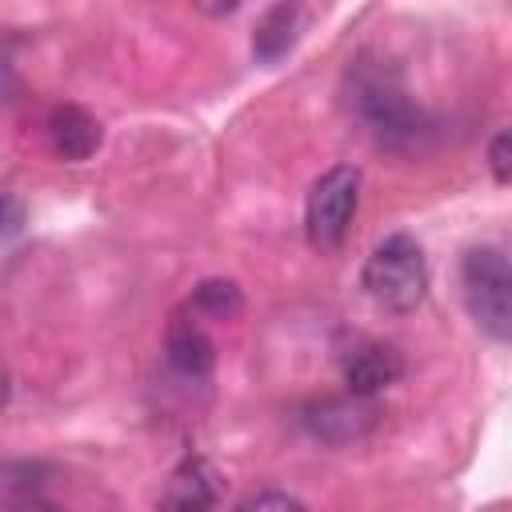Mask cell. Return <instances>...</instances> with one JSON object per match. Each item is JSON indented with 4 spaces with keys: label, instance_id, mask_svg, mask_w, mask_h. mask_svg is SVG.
I'll return each instance as SVG.
<instances>
[{
    "label": "cell",
    "instance_id": "1",
    "mask_svg": "<svg viewBox=\"0 0 512 512\" xmlns=\"http://www.w3.org/2000/svg\"><path fill=\"white\" fill-rule=\"evenodd\" d=\"M364 292L380 308L400 312V316L420 308V300L428 292V264H424L420 244L408 232H392L372 248L368 264H364Z\"/></svg>",
    "mask_w": 512,
    "mask_h": 512
},
{
    "label": "cell",
    "instance_id": "2",
    "mask_svg": "<svg viewBox=\"0 0 512 512\" xmlns=\"http://www.w3.org/2000/svg\"><path fill=\"white\" fill-rule=\"evenodd\" d=\"M460 292L468 316L492 340L512 344V264L496 248H468L460 260Z\"/></svg>",
    "mask_w": 512,
    "mask_h": 512
},
{
    "label": "cell",
    "instance_id": "3",
    "mask_svg": "<svg viewBox=\"0 0 512 512\" xmlns=\"http://www.w3.org/2000/svg\"><path fill=\"white\" fill-rule=\"evenodd\" d=\"M348 104L384 144H404L420 132V112L404 96L400 80L380 64H356L348 72Z\"/></svg>",
    "mask_w": 512,
    "mask_h": 512
},
{
    "label": "cell",
    "instance_id": "4",
    "mask_svg": "<svg viewBox=\"0 0 512 512\" xmlns=\"http://www.w3.org/2000/svg\"><path fill=\"white\" fill-rule=\"evenodd\" d=\"M356 200H360V172H356L352 164L328 168V172L312 184L308 204H304V232H308V244L320 248V252L340 248L344 236H348V228H352Z\"/></svg>",
    "mask_w": 512,
    "mask_h": 512
},
{
    "label": "cell",
    "instance_id": "5",
    "mask_svg": "<svg viewBox=\"0 0 512 512\" xmlns=\"http://www.w3.org/2000/svg\"><path fill=\"white\" fill-rule=\"evenodd\" d=\"M340 372H344V384L352 396H376L380 388L396 384L400 372H404V360L392 344L384 340H372V336H352L344 348H340Z\"/></svg>",
    "mask_w": 512,
    "mask_h": 512
},
{
    "label": "cell",
    "instance_id": "6",
    "mask_svg": "<svg viewBox=\"0 0 512 512\" xmlns=\"http://www.w3.org/2000/svg\"><path fill=\"white\" fill-rule=\"evenodd\" d=\"M216 500H220L216 468L208 460L192 456L168 476V484L156 500V512H208V508H216Z\"/></svg>",
    "mask_w": 512,
    "mask_h": 512
},
{
    "label": "cell",
    "instance_id": "7",
    "mask_svg": "<svg viewBox=\"0 0 512 512\" xmlns=\"http://www.w3.org/2000/svg\"><path fill=\"white\" fill-rule=\"evenodd\" d=\"M168 360H172V368L176 372H184V376H208L212 372V364H216V344H212V336L204 332V324L192 316H176L172 324H168Z\"/></svg>",
    "mask_w": 512,
    "mask_h": 512
},
{
    "label": "cell",
    "instance_id": "8",
    "mask_svg": "<svg viewBox=\"0 0 512 512\" xmlns=\"http://www.w3.org/2000/svg\"><path fill=\"white\" fill-rule=\"evenodd\" d=\"M372 424V404L364 396H340V400H320L316 408H308V428L332 444L360 436Z\"/></svg>",
    "mask_w": 512,
    "mask_h": 512
},
{
    "label": "cell",
    "instance_id": "9",
    "mask_svg": "<svg viewBox=\"0 0 512 512\" xmlns=\"http://www.w3.org/2000/svg\"><path fill=\"white\" fill-rule=\"evenodd\" d=\"M48 136L52 148L64 160H88L100 148V124L80 108V104H60L48 116Z\"/></svg>",
    "mask_w": 512,
    "mask_h": 512
},
{
    "label": "cell",
    "instance_id": "10",
    "mask_svg": "<svg viewBox=\"0 0 512 512\" xmlns=\"http://www.w3.org/2000/svg\"><path fill=\"white\" fill-rule=\"evenodd\" d=\"M300 20H304L300 4H276V8H268V12L260 16L256 32H252V52H256L264 64L280 60V56H284V52L296 44Z\"/></svg>",
    "mask_w": 512,
    "mask_h": 512
},
{
    "label": "cell",
    "instance_id": "11",
    "mask_svg": "<svg viewBox=\"0 0 512 512\" xmlns=\"http://www.w3.org/2000/svg\"><path fill=\"white\" fill-rule=\"evenodd\" d=\"M192 308L204 312V316H216V320H228L240 312V288L232 280H204L196 292H192Z\"/></svg>",
    "mask_w": 512,
    "mask_h": 512
},
{
    "label": "cell",
    "instance_id": "12",
    "mask_svg": "<svg viewBox=\"0 0 512 512\" xmlns=\"http://www.w3.org/2000/svg\"><path fill=\"white\" fill-rule=\"evenodd\" d=\"M236 512H308V508H304L300 500L284 496V492H256V496L240 500Z\"/></svg>",
    "mask_w": 512,
    "mask_h": 512
},
{
    "label": "cell",
    "instance_id": "13",
    "mask_svg": "<svg viewBox=\"0 0 512 512\" xmlns=\"http://www.w3.org/2000/svg\"><path fill=\"white\" fill-rule=\"evenodd\" d=\"M488 168L496 180L512 184V128H504L492 144H488Z\"/></svg>",
    "mask_w": 512,
    "mask_h": 512
},
{
    "label": "cell",
    "instance_id": "14",
    "mask_svg": "<svg viewBox=\"0 0 512 512\" xmlns=\"http://www.w3.org/2000/svg\"><path fill=\"white\" fill-rule=\"evenodd\" d=\"M20 228V204H16V196H8V236Z\"/></svg>",
    "mask_w": 512,
    "mask_h": 512
},
{
    "label": "cell",
    "instance_id": "15",
    "mask_svg": "<svg viewBox=\"0 0 512 512\" xmlns=\"http://www.w3.org/2000/svg\"><path fill=\"white\" fill-rule=\"evenodd\" d=\"M12 512H56V508H48V504H24V508H12Z\"/></svg>",
    "mask_w": 512,
    "mask_h": 512
}]
</instances>
